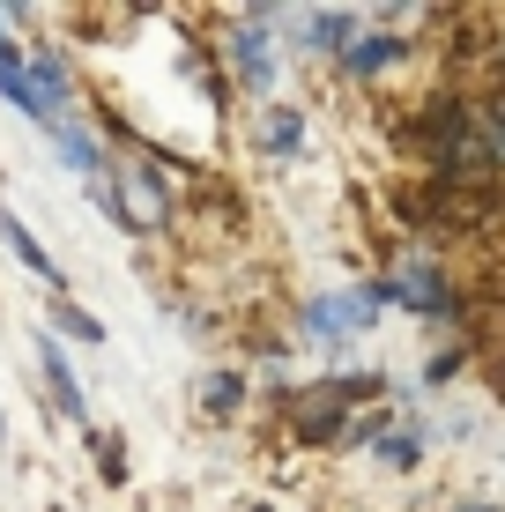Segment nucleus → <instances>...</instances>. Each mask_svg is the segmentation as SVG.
<instances>
[{
  "instance_id": "1",
  "label": "nucleus",
  "mask_w": 505,
  "mask_h": 512,
  "mask_svg": "<svg viewBox=\"0 0 505 512\" xmlns=\"http://www.w3.org/2000/svg\"><path fill=\"white\" fill-rule=\"evenodd\" d=\"M372 312H379V290H357V297H320V305L305 312V327H312V334H342V327H372Z\"/></svg>"
},
{
  "instance_id": "2",
  "label": "nucleus",
  "mask_w": 505,
  "mask_h": 512,
  "mask_svg": "<svg viewBox=\"0 0 505 512\" xmlns=\"http://www.w3.org/2000/svg\"><path fill=\"white\" fill-rule=\"evenodd\" d=\"M0 238H8V253H15V260H23V268H30V275H45V282H52V290H60V268H52V253H45V245H38V238H30V231H23V216H8V208H0Z\"/></svg>"
},
{
  "instance_id": "3",
  "label": "nucleus",
  "mask_w": 505,
  "mask_h": 512,
  "mask_svg": "<svg viewBox=\"0 0 505 512\" xmlns=\"http://www.w3.org/2000/svg\"><path fill=\"white\" fill-rule=\"evenodd\" d=\"M38 357H45V386H52V401H60V416L82 423V386H75V372H67V357H60V342H52V334H45Z\"/></svg>"
},
{
  "instance_id": "4",
  "label": "nucleus",
  "mask_w": 505,
  "mask_h": 512,
  "mask_svg": "<svg viewBox=\"0 0 505 512\" xmlns=\"http://www.w3.org/2000/svg\"><path fill=\"white\" fill-rule=\"evenodd\" d=\"M231 52H238V75H246V90H268V30L246 23V30L231 38Z\"/></svg>"
},
{
  "instance_id": "5",
  "label": "nucleus",
  "mask_w": 505,
  "mask_h": 512,
  "mask_svg": "<svg viewBox=\"0 0 505 512\" xmlns=\"http://www.w3.org/2000/svg\"><path fill=\"white\" fill-rule=\"evenodd\" d=\"M320 394L335 401V409H350V401H372V394H379V379H335V386H320ZM298 431H305V438H327V431H335V416H305Z\"/></svg>"
},
{
  "instance_id": "6",
  "label": "nucleus",
  "mask_w": 505,
  "mask_h": 512,
  "mask_svg": "<svg viewBox=\"0 0 505 512\" xmlns=\"http://www.w3.org/2000/svg\"><path fill=\"white\" fill-rule=\"evenodd\" d=\"M379 297H402V305H416V312H446V290L431 282V268H409L402 282H387Z\"/></svg>"
},
{
  "instance_id": "7",
  "label": "nucleus",
  "mask_w": 505,
  "mask_h": 512,
  "mask_svg": "<svg viewBox=\"0 0 505 512\" xmlns=\"http://www.w3.org/2000/svg\"><path fill=\"white\" fill-rule=\"evenodd\" d=\"M298 112H268V127H260V149H268V156H283V149H298Z\"/></svg>"
},
{
  "instance_id": "8",
  "label": "nucleus",
  "mask_w": 505,
  "mask_h": 512,
  "mask_svg": "<svg viewBox=\"0 0 505 512\" xmlns=\"http://www.w3.org/2000/svg\"><path fill=\"white\" fill-rule=\"evenodd\" d=\"M402 45H409V38H364V45H350V67H357V75H372V67H387Z\"/></svg>"
},
{
  "instance_id": "9",
  "label": "nucleus",
  "mask_w": 505,
  "mask_h": 512,
  "mask_svg": "<svg viewBox=\"0 0 505 512\" xmlns=\"http://www.w3.org/2000/svg\"><path fill=\"white\" fill-rule=\"evenodd\" d=\"M416 453H424V438H416V431L379 438V461H387V468H416Z\"/></svg>"
},
{
  "instance_id": "10",
  "label": "nucleus",
  "mask_w": 505,
  "mask_h": 512,
  "mask_svg": "<svg viewBox=\"0 0 505 512\" xmlns=\"http://www.w3.org/2000/svg\"><path fill=\"white\" fill-rule=\"evenodd\" d=\"M52 320H60V334H75V342H104V327L82 305H52Z\"/></svg>"
},
{
  "instance_id": "11",
  "label": "nucleus",
  "mask_w": 505,
  "mask_h": 512,
  "mask_svg": "<svg viewBox=\"0 0 505 512\" xmlns=\"http://www.w3.org/2000/svg\"><path fill=\"white\" fill-rule=\"evenodd\" d=\"M97 468H104V483H119V475H127V461H119V438H97Z\"/></svg>"
},
{
  "instance_id": "12",
  "label": "nucleus",
  "mask_w": 505,
  "mask_h": 512,
  "mask_svg": "<svg viewBox=\"0 0 505 512\" xmlns=\"http://www.w3.org/2000/svg\"><path fill=\"white\" fill-rule=\"evenodd\" d=\"M231 401H238V379H208V409L223 416V409H231Z\"/></svg>"
}]
</instances>
